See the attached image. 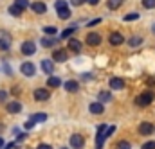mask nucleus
Masks as SVG:
<instances>
[{
  "label": "nucleus",
  "instance_id": "f257e3e1",
  "mask_svg": "<svg viewBox=\"0 0 155 149\" xmlns=\"http://www.w3.org/2000/svg\"><path fill=\"white\" fill-rule=\"evenodd\" d=\"M56 11H58V16H60L61 20L71 18V9H69L67 2H63V0H56Z\"/></svg>",
  "mask_w": 155,
  "mask_h": 149
},
{
  "label": "nucleus",
  "instance_id": "f03ea898",
  "mask_svg": "<svg viewBox=\"0 0 155 149\" xmlns=\"http://www.w3.org/2000/svg\"><path fill=\"white\" fill-rule=\"evenodd\" d=\"M153 97H155V95L152 94V92H144V94H141L139 97H135V104H137V106H143V108H144V106L152 104Z\"/></svg>",
  "mask_w": 155,
  "mask_h": 149
},
{
  "label": "nucleus",
  "instance_id": "7ed1b4c3",
  "mask_svg": "<svg viewBox=\"0 0 155 149\" xmlns=\"http://www.w3.org/2000/svg\"><path fill=\"white\" fill-rule=\"evenodd\" d=\"M107 140V124H99L97 126V137H96V146L97 149L103 147V142Z\"/></svg>",
  "mask_w": 155,
  "mask_h": 149
},
{
  "label": "nucleus",
  "instance_id": "20e7f679",
  "mask_svg": "<svg viewBox=\"0 0 155 149\" xmlns=\"http://www.w3.org/2000/svg\"><path fill=\"white\" fill-rule=\"evenodd\" d=\"M35 52H36V45H35V41L27 40V41L22 43V54H24V56H33Z\"/></svg>",
  "mask_w": 155,
  "mask_h": 149
},
{
  "label": "nucleus",
  "instance_id": "39448f33",
  "mask_svg": "<svg viewBox=\"0 0 155 149\" xmlns=\"http://www.w3.org/2000/svg\"><path fill=\"white\" fill-rule=\"evenodd\" d=\"M11 47V36L5 31H0V50H7Z\"/></svg>",
  "mask_w": 155,
  "mask_h": 149
},
{
  "label": "nucleus",
  "instance_id": "423d86ee",
  "mask_svg": "<svg viewBox=\"0 0 155 149\" xmlns=\"http://www.w3.org/2000/svg\"><path fill=\"white\" fill-rule=\"evenodd\" d=\"M20 70H22V74L27 75V77H31V75H35L36 72V68H35V65L33 63H29V61H25V63H22V67H20Z\"/></svg>",
  "mask_w": 155,
  "mask_h": 149
},
{
  "label": "nucleus",
  "instance_id": "0eeeda50",
  "mask_svg": "<svg viewBox=\"0 0 155 149\" xmlns=\"http://www.w3.org/2000/svg\"><path fill=\"white\" fill-rule=\"evenodd\" d=\"M153 131H155V128H153V124H150V122H143V124L139 126V133H141V135H144V137L152 135Z\"/></svg>",
  "mask_w": 155,
  "mask_h": 149
},
{
  "label": "nucleus",
  "instance_id": "6e6552de",
  "mask_svg": "<svg viewBox=\"0 0 155 149\" xmlns=\"http://www.w3.org/2000/svg\"><path fill=\"white\" fill-rule=\"evenodd\" d=\"M71 146L74 149H81L85 146V140H83V137L81 135H72L71 137Z\"/></svg>",
  "mask_w": 155,
  "mask_h": 149
},
{
  "label": "nucleus",
  "instance_id": "1a4fd4ad",
  "mask_svg": "<svg viewBox=\"0 0 155 149\" xmlns=\"http://www.w3.org/2000/svg\"><path fill=\"white\" fill-rule=\"evenodd\" d=\"M67 58H69L67 50H54V54H52V61H58V63L67 61Z\"/></svg>",
  "mask_w": 155,
  "mask_h": 149
},
{
  "label": "nucleus",
  "instance_id": "9d476101",
  "mask_svg": "<svg viewBox=\"0 0 155 149\" xmlns=\"http://www.w3.org/2000/svg\"><path fill=\"white\" fill-rule=\"evenodd\" d=\"M51 95H49V90H45V88H36L35 90V99L36 101H47Z\"/></svg>",
  "mask_w": 155,
  "mask_h": 149
},
{
  "label": "nucleus",
  "instance_id": "9b49d317",
  "mask_svg": "<svg viewBox=\"0 0 155 149\" xmlns=\"http://www.w3.org/2000/svg\"><path fill=\"white\" fill-rule=\"evenodd\" d=\"M87 43H88L90 47H97V45L101 43V36H99L97 33H90V34L87 36Z\"/></svg>",
  "mask_w": 155,
  "mask_h": 149
},
{
  "label": "nucleus",
  "instance_id": "f8f14e48",
  "mask_svg": "<svg viewBox=\"0 0 155 149\" xmlns=\"http://www.w3.org/2000/svg\"><path fill=\"white\" fill-rule=\"evenodd\" d=\"M41 68H43L45 74H52L54 72V61L52 59H43L41 61Z\"/></svg>",
  "mask_w": 155,
  "mask_h": 149
},
{
  "label": "nucleus",
  "instance_id": "ddd939ff",
  "mask_svg": "<svg viewBox=\"0 0 155 149\" xmlns=\"http://www.w3.org/2000/svg\"><path fill=\"white\" fill-rule=\"evenodd\" d=\"M31 9H33L36 14H43V13L47 11V5H45L43 2H33V4H31Z\"/></svg>",
  "mask_w": 155,
  "mask_h": 149
},
{
  "label": "nucleus",
  "instance_id": "4468645a",
  "mask_svg": "<svg viewBox=\"0 0 155 149\" xmlns=\"http://www.w3.org/2000/svg\"><path fill=\"white\" fill-rule=\"evenodd\" d=\"M7 112L9 113H20L22 112V104L18 101H11V103H7Z\"/></svg>",
  "mask_w": 155,
  "mask_h": 149
},
{
  "label": "nucleus",
  "instance_id": "2eb2a0df",
  "mask_svg": "<svg viewBox=\"0 0 155 149\" xmlns=\"http://www.w3.org/2000/svg\"><path fill=\"white\" fill-rule=\"evenodd\" d=\"M69 50H72V52H79L81 50V41L79 40H76V38H71L69 40Z\"/></svg>",
  "mask_w": 155,
  "mask_h": 149
},
{
  "label": "nucleus",
  "instance_id": "dca6fc26",
  "mask_svg": "<svg viewBox=\"0 0 155 149\" xmlns=\"http://www.w3.org/2000/svg\"><path fill=\"white\" fill-rule=\"evenodd\" d=\"M110 88H112V90H121V88H124V81L119 79V77H112V79H110Z\"/></svg>",
  "mask_w": 155,
  "mask_h": 149
},
{
  "label": "nucleus",
  "instance_id": "f3484780",
  "mask_svg": "<svg viewBox=\"0 0 155 149\" xmlns=\"http://www.w3.org/2000/svg\"><path fill=\"white\" fill-rule=\"evenodd\" d=\"M88 110H90V113H94V115H101V113L105 112V108H103L101 103H92L88 106Z\"/></svg>",
  "mask_w": 155,
  "mask_h": 149
},
{
  "label": "nucleus",
  "instance_id": "a211bd4d",
  "mask_svg": "<svg viewBox=\"0 0 155 149\" xmlns=\"http://www.w3.org/2000/svg\"><path fill=\"white\" fill-rule=\"evenodd\" d=\"M123 41H124V38H123L121 33H112V34H110V43H112V45H121Z\"/></svg>",
  "mask_w": 155,
  "mask_h": 149
},
{
  "label": "nucleus",
  "instance_id": "6ab92c4d",
  "mask_svg": "<svg viewBox=\"0 0 155 149\" xmlns=\"http://www.w3.org/2000/svg\"><path fill=\"white\" fill-rule=\"evenodd\" d=\"M78 88H79V83L74 81V79H71V81L65 83V90L67 92H78Z\"/></svg>",
  "mask_w": 155,
  "mask_h": 149
},
{
  "label": "nucleus",
  "instance_id": "aec40b11",
  "mask_svg": "<svg viewBox=\"0 0 155 149\" xmlns=\"http://www.w3.org/2000/svg\"><path fill=\"white\" fill-rule=\"evenodd\" d=\"M29 120H33L35 124H36V122H45V120H47V115H45V113H35V115H31Z\"/></svg>",
  "mask_w": 155,
  "mask_h": 149
},
{
  "label": "nucleus",
  "instance_id": "412c9836",
  "mask_svg": "<svg viewBox=\"0 0 155 149\" xmlns=\"http://www.w3.org/2000/svg\"><path fill=\"white\" fill-rule=\"evenodd\" d=\"M112 101V94L110 92H99V103H110Z\"/></svg>",
  "mask_w": 155,
  "mask_h": 149
},
{
  "label": "nucleus",
  "instance_id": "4be33fe9",
  "mask_svg": "<svg viewBox=\"0 0 155 149\" xmlns=\"http://www.w3.org/2000/svg\"><path fill=\"white\" fill-rule=\"evenodd\" d=\"M60 83H61V79H60V77H54V75H51V77H49V81H47V84H49V86H52V88L60 86Z\"/></svg>",
  "mask_w": 155,
  "mask_h": 149
},
{
  "label": "nucleus",
  "instance_id": "5701e85b",
  "mask_svg": "<svg viewBox=\"0 0 155 149\" xmlns=\"http://www.w3.org/2000/svg\"><path fill=\"white\" fill-rule=\"evenodd\" d=\"M121 4H123V0H108L107 2V5H108V9H117V7H121Z\"/></svg>",
  "mask_w": 155,
  "mask_h": 149
},
{
  "label": "nucleus",
  "instance_id": "b1692460",
  "mask_svg": "<svg viewBox=\"0 0 155 149\" xmlns=\"http://www.w3.org/2000/svg\"><path fill=\"white\" fill-rule=\"evenodd\" d=\"M76 29H78V25H72V27H69V29H65V31L61 33V40H65V38H69L71 34H72V33H74V31H76Z\"/></svg>",
  "mask_w": 155,
  "mask_h": 149
},
{
  "label": "nucleus",
  "instance_id": "393cba45",
  "mask_svg": "<svg viewBox=\"0 0 155 149\" xmlns=\"http://www.w3.org/2000/svg\"><path fill=\"white\" fill-rule=\"evenodd\" d=\"M124 22H132V20H139V13H128V14H124V18H123Z\"/></svg>",
  "mask_w": 155,
  "mask_h": 149
},
{
  "label": "nucleus",
  "instance_id": "a878e982",
  "mask_svg": "<svg viewBox=\"0 0 155 149\" xmlns=\"http://www.w3.org/2000/svg\"><path fill=\"white\" fill-rule=\"evenodd\" d=\"M56 41H58V40H52V38H43V40H41V45H43V47H52Z\"/></svg>",
  "mask_w": 155,
  "mask_h": 149
},
{
  "label": "nucleus",
  "instance_id": "bb28decb",
  "mask_svg": "<svg viewBox=\"0 0 155 149\" xmlns=\"http://www.w3.org/2000/svg\"><path fill=\"white\" fill-rule=\"evenodd\" d=\"M15 5H16L20 11H24V9L29 5V4H27V0H16V2H15Z\"/></svg>",
  "mask_w": 155,
  "mask_h": 149
},
{
  "label": "nucleus",
  "instance_id": "cd10ccee",
  "mask_svg": "<svg viewBox=\"0 0 155 149\" xmlns=\"http://www.w3.org/2000/svg\"><path fill=\"white\" fill-rule=\"evenodd\" d=\"M128 43H130V47H139V45H141V43H143V40H141V38L137 36H134L132 38V40H130V41H128Z\"/></svg>",
  "mask_w": 155,
  "mask_h": 149
},
{
  "label": "nucleus",
  "instance_id": "c85d7f7f",
  "mask_svg": "<svg viewBox=\"0 0 155 149\" xmlns=\"http://www.w3.org/2000/svg\"><path fill=\"white\" fill-rule=\"evenodd\" d=\"M9 13H11L13 16H20V14H22V11H20L16 5H11V7H9Z\"/></svg>",
  "mask_w": 155,
  "mask_h": 149
},
{
  "label": "nucleus",
  "instance_id": "c756f323",
  "mask_svg": "<svg viewBox=\"0 0 155 149\" xmlns=\"http://www.w3.org/2000/svg\"><path fill=\"white\" fill-rule=\"evenodd\" d=\"M143 5L146 9H152V7H155V0H143Z\"/></svg>",
  "mask_w": 155,
  "mask_h": 149
},
{
  "label": "nucleus",
  "instance_id": "7c9ffc66",
  "mask_svg": "<svg viewBox=\"0 0 155 149\" xmlns=\"http://www.w3.org/2000/svg\"><path fill=\"white\" fill-rule=\"evenodd\" d=\"M116 149H132V147H130V144H128V142H124V140H123V142H119V144L116 146Z\"/></svg>",
  "mask_w": 155,
  "mask_h": 149
},
{
  "label": "nucleus",
  "instance_id": "2f4dec72",
  "mask_svg": "<svg viewBox=\"0 0 155 149\" xmlns=\"http://www.w3.org/2000/svg\"><path fill=\"white\" fill-rule=\"evenodd\" d=\"M143 149H155V142H146V144H143Z\"/></svg>",
  "mask_w": 155,
  "mask_h": 149
},
{
  "label": "nucleus",
  "instance_id": "473e14b6",
  "mask_svg": "<svg viewBox=\"0 0 155 149\" xmlns=\"http://www.w3.org/2000/svg\"><path fill=\"white\" fill-rule=\"evenodd\" d=\"M43 31H45V34H56V29L54 27H45Z\"/></svg>",
  "mask_w": 155,
  "mask_h": 149
},
{
  "label": "nucleus",
  "instance_id": "72a5a7b5",
  "mask_svg": "<svg viewBox=\"0 0 155 149\" xmlns=\"http://www.w3.org/2000/svg\"><path fill=\"white\" fill-rule=\"evenodd\" d=\"M5 97H7V92L0 90V103H4V101H5Z\"/></svg>",
  "mask_w": 155,
  "mask_h": 149
},
{
  "label": "nucleus",
  "instance_id": "f704fd0d",
  "mask_svg": "<svg viewBox=\"0 0 155 149\" xmlns=\"http://www.w3.org/2000/svg\"><path fill=\"white\" fill-rule=\"evenodd\" d=\"M31 128H35V122L33 120H27L25 122V129H31Z\"/></svg>",
  "mask_w": 155,
  "mask_h": 149
},
{
  "label": "nucleus",
  "instance_id": "c9c22d12",
  "mask_svg": "<svg viewBox=\"0 0 155 149\" xmlns=\"http://www.w3.org/2000/svg\"><path fill=\"white\" fill-rule=\"evenodd\" d=\"M71 2H72V5H81L85 0H71Z\"/></svg>",
  "mask_w": 155,
  "mask_h": 149
},
{
  "label": "nucleus",
  "instance_id": "e433bc0d",
  "mask_svg": "<svg viewBox=\"0 0 155 149\" xmlns=\"http://www.w3.org/2000/svg\"><path fill=\"white\" fill-rule=\"evenodd\" d=\"M38 149H52V147H51L49 144H40V146H38Z\"/></svg>",
  "mask_w": 155,
  "mask_h": 149
},
{
  "label": "nucleus",
  "instance_id": "4c0bfd02",
  "mask_svg": "<svg viewBox=\"0 0 155 149\" xmlns=\"http://www.w3.org/2000/svg\"><path fill=\"white\" fill-rule=\"evenodd\" d=\"M85 2H88L90 5H97L99 4V0H85Z\"/></svg>",
  "mask_w": 155,
  "mask_h": 149
},
{
  "label": "nucleus",
  "instance_id": "58836bf2",
  "mask_svg": "<svg viewBox=\"0 0 155 149\" xmlns=\"http://www.w3.org/2000/svg\"><path fill=\"white\" fill-rule=\"evenodd\" d=\"M99 22H101V18H96V20H94V22H90L88 25H96V24H99Z\"/></svg>",
  "mask_w": 155,
  "mask_h": 149
},
{
  "label": "nucleus",
  "instance_id": "ea45409f",
  "mask_svg": "<svg viewBox=\"0 0 155 149\" xmlns=\"http://www.w3.org/2000/svg\"><path fill=\"white\" fill-rule=\"evenodd\" d=\"M2 144H4V140H2V138H0V147H2Z\"/></svg>",
  "mask_w": 155,
  "mask_h": 149
},
{
  "label": "nucleus",
  "instance_id": "a19ab883",
  "mask_svg": "<svg viewBox=\"0 0 155 149\" xmlns=\"http://www.w3.org/2000/svg\"><path fill=\"white\" fill-rule=\"evenodd\" d=\"M0 131H2V124H0Z\"/></svg>",
  "mask_w": 155,
  "mask_h": 149
},
{
  "label": "nucleus",
  "instance_id": "79ce46f5",
  "mask_svg": "<svg viewBox=\"0 0 155 149\" xmlns=\"http://www.w3.org/2000/svg\"><path fill=\"white\" fill-rule=\"evenodd\" d=\"M153 33H155V25H153Z\"/></svg>",
  "mask_w": 155,
  "mask_h": 149
},
{
  "label": "nucleus",
  "instance_id": "37998d69",
  "mask_svg": "<svg viewBox=\"0 0 155 149\" xmlns=\"http://www.w3.org/2000/svg\"><path fill=\"white\" fill-rule=\"evenodd\" d=\"M61 149H67V147H61Z\"/></svg>",
  "mask_w": 155,
  "mask_h": 149
}]
</instances>
